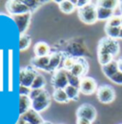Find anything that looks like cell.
I'll return each mask as SVG.
<instances>
[{
    "instance_id": "obj_1",
    "label": "cell",
    "mask_w": 122,
    "mask_h": 124,
    "mask_svg": "<svg viewBox=\"0 0 122 124\" xmlns=\"http://www.w3.org/2000/svg\"><path fill=\"white\" fill-rule=\"evenodd\" d=\"M119 50H120V46L116 39H113L108 36H105L101 38L98 42L97 53H106L115 57L119 54Z\"/></svg>"
},
{
    "instance_id": "obj_2",
    "label": "cell",
    "mask_w": 122,
    "mask_h": 124,
    "mask_svg": "<svg viewBox=\"0 0 122 124\" xmlns=\"http://www.w3.org/2000/svg\"><path fill=\"white\" fill-rule=\"evenodd\" d=\"M96 6L93 3L90 2L87 6L77 10L78 18L85 24L92 25L97 21V15H96Z\"/></svg>"
},
{
    "instance_id": "obj_3",
    "label": "cell",
    "mask_w": 122,
    "mask_h": 124,
    "mask_svg": "<svg viewBox=\"0 0 122 124\" xmlns=\"http://www.w3.org/2000/svg\"><path fill=\"white\" fill-rule=\"evenodd\" d=\"M38 75L36 69H34L32 66H26L20 70L19 74V82L20 86H25L30 88L32 85L36 76Z\"/></svg>"
},
{
    "instance_id": "obj_4",
    "label": "cell",
    "mask_w": 122,
    "mask_h": 124,
    "mask_svg": "<svg viewBox=\"0 0 122 124\" xmlns=\"http://www.w3.org/2000/svg\"><path fill=\"white\" fill-rule=\"evenodd\" d=\"M96 96L99 102L103 104H110L115 98V92L112 86L105 84L98 87L96 92Z\"/></svg>"
},
{
    "instance_id": "obj_5",
    "label": "cell",
    "mask_w": 122,
    "mask_h": 124,
    "mask_svg": "<svg viewBox=\"0 0 122 124\" xmlns=\"http://www.w3.org/2000/svg\"><path fill=\"white\" fill-rule=\"evenodd\" d=\"M6 10L12 16L31 13L30 9L22 2V0H10L6 2Z\"/></svg>"
},
{
    "instance_id": "obj_6",
    "label": "cell",
    "mask_w": 122,
    "mask_h": 124,
    "mask_svg": "<svg viewBox=\"0 0 122 124\" xmlns=\"http://www.w3.org/2000/svg\"><path fill=\"white\" fill-rule=\"evenodd\" d=\"M51 101H52V98L49 92L47 90H44V92L39 96L31 100V109L37 113H41L49 108V106L51 105Z\"/></svg>"
},
{
    "instance_id": "obj_7",
    "label": "cell",
    "mask_w": 122,
    "mask_h": 124,
    "mask_svg": "<svg viewBox=\"0 0 122 124\" xmlns=\"http://www.w3.org/2000/svg\"><path fill=\"white\" fill-rule=\"evenodd\" d=\"M51 84H52V86L53 87L54 90H58V89L64 90L69 85L68 77H67V71H65L64 69L60 68L55 73H53V75L52 77Z\"/></svg>"
},
{
    "instance_id": "obj_8",
    "label": "cell",
    "mask_w": 122,
    "mask_h": 124,
    "mask_svg": "<svg viewBox=\"0 0 122 124\" xmlns=\"http://www.w3.org/2000/svg\"><path fill=\"white\" fill-rule=\"evenodd\" d=\"M96 109L89 103H84L80 105L76 110V118H85L93 122L96 118Z\"/></svg>"
},
{
    "instance_id": "obj_9",
    "label": "cell",
    "mask_w": 122,
    "mask_h": 124,
    "mask_svg": "<svg viewBox=\"0 0 122 124\" xmlns=\"http://www.w3.org/2000/svg\"><path fill=\"white\" fill-rule=\"evenodd\" d=\"M98 89L97 83L94 78L91 77H85L81 79L79 91L80 93L85 95H91L92 93H96Z\"/></svg>"
},
{
    "instance_id": "obj_10",
    "label": "cell",
    "mask_w": 122,
    "mask_h": 124,
    "mask_svg": "<svg viewBox=\"0 0 122 124\" xmlns=\"http://www.w3.org/2000/svg\"><path fill=\"white\" fill-rule=\"evenodd\" d=\"M89 71V63L83 57H76V62L70 73L77 78H82L87 77L86 74Z\"/></svg>"
},
{
    "instance_id": "obj_11",
    "label": "cell",
    "mask_w": 122,
    "mask_h": 124,
    "mask_svg": "<svg viewBox=\"0 0 122 124\" xmlns=\"http://www.w3.org/2000/svg\"><path fill=\"white\" fill-rule=\"evenodd\" d=\"M13 19L18 28L20 35H23L27 31L28 28L30 27V20H31V13H27V14H23L20 16H13Z\"/></svg>"
},
{
    "instance_id": "obj_12",
    "label": "cell",
    "mask_w": 122,
    "mask_h": 124,
    "mask_svg": "<svg viewBox=\"0 0 122 124\" xmlns=\"http://www.w3.org/2000/svg\"><path fill=\"white\" fill-rule=\"evenodd\" d=\"M65 58V54L63 53H53L50 55V62L48 67L46 68L45 72L48 73H55L57 70H59V66L63 63Z\"/></svg>"
},
{
    "instance_id": "obj_13",
    "label": "cell",
    "mask_w": 122,
    "mask_h": 124,
    "mask_svg": "<svg viewBox=\"0 0 122 124\" xmlns=\"http://www.w3.org/2000/svg\"><path fill=\"white\" fill-rule=\"evenodd\" d=\"M20 117L23 118V119H25L26 121H28L30 124H42L45 121L43 119V117L40 116V114L37 113V112H35L32 109L29 110L24 115L20 116Z\"/></svg>"
},
{
    "instance_id": "obj_14",
    "label": "cell",
    "mask_w": 122,
    "mask_h": 124,
    "mask_svg": "<svg viewBox=\"0 0 122 124\" xmlns=\"http://www.w3.org/2000/svg\"><path fill=\"white\" fill-rule=\"evenodd\" d=\"M8 89L9 92L14 90V51L9 50V60H8Z\"/></svg>"
},
{
    "instance_id": "obj_15",
    "label": "cell",
    "mask_w": 122,
    "mask_h": 124,
    "mask_svg": "<svg viewBox=\"0 0 122 124\" xmlns=\"http://www.w3.org/2000/svg\"><path fill=\"white\" fill-rule=\"evenodd\" d=\"M33 52L36 57H45L51 54V48L44 41L37 42L33 47Z\"/></svg>"
},
{
    "instance_id": "obj_16",
    "label": "cell",
    "mask_w": 122,
    "mask_h": 124,
    "mask_svg": "<svg viewBox=\"0 0 122 124\" xmlns=\"http://www.w3.org/2000/svg\"><path fill=\"white\" fill-rule=\"evenodd\" d=\"M50 55L45 56V57H36V56H34L33 58L30 59V65L36 70L45 71L46 68L49 65V62H50Z\"/></svg>"
},
{
    "instance_id": "obj_17",
    "label": "cell",
    "mask_w": 122,
    "mask_h": 124,
    "mask_svg": "<svg viewBox=\"0 0 122 124\" xmlns=\"http://www.w3.org/2000/svg\"><path fill=\"white\" fill-rule=\"evenodd\" d=\"M54 2L58 4L59 10L61 12L66 14V15L73 14L76 9V5L71 0H61V1H54Z\"/></svg>"
},
{
    "instance_id": "obj_18",
    "label": "cell",
    "mask_w": 122,
    "mask_h": 124,
    "mask_svg": "<svg viewBox=\"0 0 122 124\" xmlns=\"http://www.w3.org/2000/svg\"><path fill=\"white\" fill-rule=\"evenodd\" d=\"M101 70H102L104 76L110 79L113 76H114L119 71L118 70V65H117V60H113L111 63L107 64L105 66H102Z\"/></svg>"
},
{
    "instance_id": "obj_19",
    "label": "cell",
    "mask_w": 122,
    "mask_h": 124,
    "mask_svg": "<svg viewBox=\"0 0 122 124\" xmlns=\"http://www.w3.org/2000/svg\"><path fill=\"white\" fill-rule=\"evenodd\" d=\"M31 109V99L29 95H20L19 97V114L20 116Z\"/></svg>"
},
{
    "instance_id": "obj_20",
    "label": "cell",
    "mask_w": 122,
    "mask_h": 124,
    "mask_svg": "<svg viewBox=\"0 0 122 124\" xmlns=\"http://www.w3.org/2000/svg\"><path fill=\"white\" fill-rule=\"evenodd\" d=\"M96 15H97V21H108L114 16V12L112 10H108L102 8L100 6H96Z\"/></svg>"
},
{
    "instance_id": "obj_21",
    "label": "cell",
    "mask_w": 122,
    "mask_h": 124,
    "mask_svg": "<svg viewBox=\"0 0 122 124\" xmlns=\"http://www.w3.org/2000/svg\"><path fill=\"white\" fill-rule=\"evenodd\" d=\"M53 98L54 101H56L58 103H68L70 101L65 90H62V89L54 90L53 93Z\"/></svg>"
},
{
    "instance_id": "obj_22",
    "label": "cell",
    "mask_w": 122,
    "mask_h": 124,
    "mask_svg": "<svg viewBox=\"0 0 122 124\" xmlns=\"http://www.w3.org/2000/svg\"><path fill=\"white\" fill-rule=\"evenodd\" d=\"M119 5H120V1H116V0H101L97 2V6H100L108 10H112L114 12L119 7Z\"/></svg>"
},
{
    "instance_id": "obj_23",
    "label": "cell",
    "mask_w": 122,
    "mask_h": 124,
    "mask_svg": "<svg viewBox=\"0 0 122 124\" xmlns=\"http://www.w3.org/2000/svg\"><path fill=\"white\" fill-rule=\"evenodd\" d=\"M64 90H65V92H66V93H67V95H68V97H69L70 100H74V101L78 100V98H79V93H80V91H79L78 88H76V87L71 86V85H68Z\"/></svg>"
},
{
    "instance_id": "obj_24",
    "label": "cell",
    "mask_w": 122,
    "mask_h": 124,
    "mask_svg": "<svg viewBox=\"0 0 122 124\" xmlns=\"http://www.w3.org/2000/svg\"><path fill=\"white\" fill-rule=\"evenodd\" d=\"M22 2L30 9L31 13H34L43 4L48 3V1H39V0H22Z\"/></svg>"
},
{
    "instance_id": "obj_25",
    "label": "cell",
    "mask_w": 122,
    "mask_h": 124,
    "mask_svg": "<svg viewBox=\"0 0 122 124\" xmlns=\"http://www.w3.org/2000/svg\"><path fill=\"white\" fill-rule=\"evenodd\" d=\"M120 30H121V27H110V26H106V25H105V29H104L106 36L113 38V39H117L119 37Z\"/></svg>"
},
{
    "instance_id": "obj_26",
    "label": "cell",
    "mask_w": 122,
    "mask_h": 124,
    "mask_svg": "<svg viewBox=\"0 0 122 124\" xmlns=\"http://www.w3.org/2000/svg\"><path fill=\"white\" fill-rule=\"evenodd\" d=\"M30 43H31V38H30V35H28L26 33L23 34V35H20V38H19V50L21 52L28 50L29 47L30 46Z\"/></svg>"
},
{
    "instance_id": "obj_27",
    "label": "cell",
    "mask_w": 122,
    "mask_h": 124,
    "mask_svg": "<svg viewBox=\"0 0 122 124\" xmlns=\"http://www.w3.org/2000/svg\"><path fill=\"white\" fill-rule=\"evenodd\" d=\"M46 85V79L45 78L41 75V74H38L36 76V78L34 79L32 85L30 86V89L31 90H36V89H44Z\"/></svg>"
},
{
    "instance_id": "obj_28",
    "label": "cell",
    "mask_w": 122,
    "mask_h": 124,
    "mask_svg": "<svg viewBox=\"0 0 122 124\" xmlns=\"http://www.w3.org/2000/svg\"><path fill=\"white\" fill-rule=\"evenodd\" d=\"M97 59H98V62H99V64L101 66H105L107 64L111 63L113 60H114V57L110 54L97 53Z\"/></svg>"
},
{
    "instance_id": "obj_29",
    "label": "cell",
    "mask_w": 122,
    "mask_h": 124,
    "mask_svg": "<svg viewBox=\"0 0 122 124\" xmlns=\"http://www.w3.org/2000/svg\"><path fill=\"white\" fill-rule=\"evenodd\" d=\"M76 62V57H73V56H65L63 63H62V69H64L67 72H70L73 67L75 66Z\"/></svg>"
},
{
    "instance_id": "obj_30",
    "label": "cell",
    "mask_w": 122,
    "mask_h": 124,
    "mask_svg": "<svg viewBox=\"0 0 122 124\" xmlns=\"http://www.w3.org/2000/svg\"><path fill=\"white\" fill-rule=\"evenodd\" d=\"M4 52L0 50V92L4 90V78H3V72H4Z\"/></svg>"
},
{
    "instance_id": "obj_31",
    "label": "cell",
    "mask_w": 122,
    "mask_h": 124,
    "mask_svg": "<svg viewBox=\"0 0 122 124\" xmlns=\"http://www.w3.org/2000/svg\"><path fill=\"white\" fill-rule=\"evenodd\" d=\"M67 77H68V81H69V85L71 86H74L76 88L80 87V82H81V78H77L76 76L72 75L70 72H67Z\"/></svg>"
},
{
    "instance_id": "obj_32",
    "label": "cell",
    "mask_w": 122,
    "mask_h": 124,
    "mask_svg": "<svg viewBox=\"0 0 122 124\" xmlns=\"http://www.w3.org/2000/svg\"><path fill=\"white\" fill-rule=\"evenodd\" d=\"M106 26L110 27H121V16H114L107 21Z\"/></svg>"
},
{
    "instance_id": "obj_33",
    "label": "cell",
    "mask_w": 122,
    "mask_h": 124,
    "mask_svg": "<svg viewBox=\"0 0 122 124\" xmlns=\"http://www.w3.org/2000/svg\"><path fill=\"white\" fill-rule=\"evenodd\" d=\"M111 81H113L114 83L115 84H118V85H122V73L121 72H117L114 76H113L112 78H110Z\"/></svg>"
},
{
    "instance_id": "obj_34",
    "label": "cell",
    "mask_w": 122,
    "mask_h": 124,
    "mask_svg": "<svg viewBox=\"0 0 122 124\" xmlns=\"http://www.w3.org/2000/svg\"><path fill=\"white\" fill-rule=\"evenodd\" d=\"M45 89H36V90H31V92L30 93V98L31 100H33L34 98H36L37 96H39L41 93L44 92Z\"/></svg>"
},
{
    "instance_id": "obj_35",
    "label": "cell",
    "mask_w": 122,
    "mask_h": 124,
    "mask_svg": "<svg viewBox=\"0 0 122 124\" xmlns=\"http://www.w3.org/2000/svg\"><path fill=\"white\" fill-rule=\"evenodd\" d=\"M73 2H74V4L76 5L77 10H78V9H81V8L87 6L91 1H87V0H76V1H73Z\"/></svg>"
},
{
    "instance_id": "obj_36",
    "label": "cell",
    "mask_w": 122,
    "mask_h": 124,
    "mask_svg": "<svg viewBox=\"0 0 122 124\" xmlns=\"http://www.w3.org/2000/svg\"><path fill=\"white\" fill-rule=\"evenodd\" d=\"M30 92H31L30 88L25 87V86H20L19 87V93H20V95H30Z\"/></svg>"
},
{
    "instance_id": "obj_37",
    "label": "cell",
    "mask_w": 122,
    "mask_h": 124,
    "mask_svg": "<svg viewBox=\"0 0 122 124\" xmlns=\"http://www.w3.org/2000/svg\"><path fill=\"white\" fill-rule=\"evenodd\" d=\"M76 124H92V122L85 118H76Z\"/></svg>"
},
{
    "instance_id": "obj_38",
    "label": "cell",
    "mask_w": 122,
    "mask_h": 124,
    "mask_svg": "<svg viewBox=\"0 0 122 124\" xmlns=\"http://www.w3.org/2000/svg\"><path fill=\"white\" fill-rule=\"evenodd\" d=\"M15 124H30V123H29L28 121H26L25 119H23V118L19 117V118H18V120L16 121V123Z\"/></svg>"
},
{
    "instance_id": "obj_39",
    "label": "cell",
    "mask_w": 122,
    "mask_h": 124,
    "mask_svg": "<svg viewBox=\"0 0 122 124\" xmlns=\"http://www.w3.org/2000/svg\"><path fill=\"white\" fill-rule=\"evenodd\" d=\"M117 65H118V70H119V72L122 73V57H120V58L117 60Z\"/></svg>"
},
{
    "instance_id": "obj_40",
    "label": "cell",
    "mask_w": 122,
    "mask_h": 124,
    "mask_svg": "<svg viewBox=\"0 0 122 124\" xmlns=\"http://www.w3.org/2000/svg\"><path fill=\"white\" fill-rule=\"evenodd\" d=\"M118 38L122 39V27H121V30H120V33H119V37Z\"/></svg>"
},
{
    "instance_id": "obj_41",
    "label": "cell",
    "mask_w": 122,
    "mask_h": 124,
    "mask_svg": "<svg viewBox=\"0 0 122 124\" xmlns=\"http://www.w3.org/2000/svg\"><path fill=\"white\" fill-rule=\"evenodd\" d=\"M42 124H53V123H52L51 121H46V120H45V121H44Z\"/></svg>"
},
{
    "instance_id": "obj_42",
    "label": "cell",
    "mask_w": 122,
    "mask_h": 124,
    "mask_svg": "<svg viewBox=\"0 0 122 124\" xmlns=\"http://www.w3.org/2000/svg\"><path fill=\"white\" fill-rule=\"evenodd\" d=\"M119 9H120V11H121V13H122V1H120V5H119Z\"/></svg>"
},
{
    "instance_id": "obj_43",
    "label": "cell",
    "mask_w": 122,
    "mask_h": 124,
    "mask_svg": "<svg viewBox=\"0 0 122 124\" xmlns=\"http://www.w3.org/2000/svg\"><path fill=\"white\" fill-rule=\"evenodd\" d=\"M121 27H122V16H121Z\"/></svg>"
},
{
    "instance_id": "obj_44",
    "label": "cell",
    "mask_w": 122,
    "mask_h": 124,
    "mask_svg": "<svg viewBox=\"0 0 122 124\" xmlns=\"http://www.w3.org/2000/svg\"><path fill=\"white\" fill-rule=\"evenodd\" d=\"M60 124H64V123H60Z\"/></svg>"
},
{
    "instance_id": "obj_45",
    "label": "cell",
    "mask_w": 122,
    "mask_h": 124,
    "mask_svg": "<svg viewBox=\"0 0 122 124\" xmlns=\"http://www.w3.org/2000/svg\"><path fill=\"white\" fill-rule=\"evenodd\" d=\"M121 124H122V123H121Z\"/></svg>"
}]
</instances>
